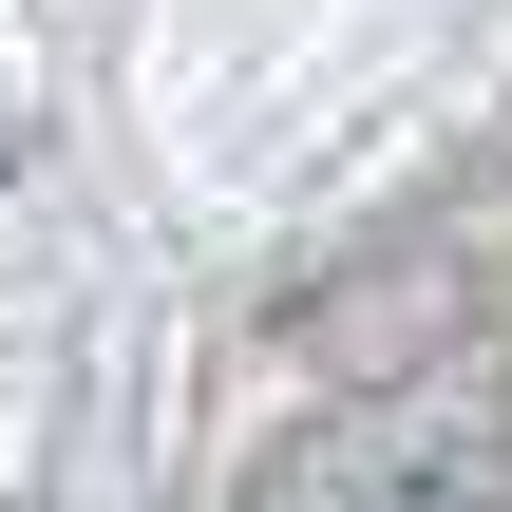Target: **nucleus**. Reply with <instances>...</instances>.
<instances>
[{"mask_svg": "<svg viewBox=\"0 0 512 512\" xmlns=\"http://www.w3.org/2000/svg\"><path fill=\"white\" fill-rule=\"evenodd\" d=\"M418 418H437V399H342L323 437L247 456V512H399V475H418Z\"/></svg>", "mask_w": 512, "mask_h": 512, "instance_id": "nucleus-1", "label": "nucleus"}, {"mask_svg": "<svg viewBox=\"0 0 512 512\" xmlns=\"http://www.w3.org/2000/svg\"><path fill=\"white\" fill-rule=\"evenodd\" d=\"M0 152H19V114H0Z\"/></svg>", "mask_w": 512, "mask_h": 512, "instance_id": "nucleus-2", "label": "nucleus"}, {"mask_svg": "<svg viewBox=\"0 0 512 512\" xmlns=\"http://www.w3.org/2000/svg\"><path fill=\"white\" fill-rule=\"evenodd\" d=\"M0 512H19V494H0Z\"/></svg>", "mask_w": 512, "mask_h": 512, "instance_id": "nucleus-3", "label": "nucleus"}]
</instances>
